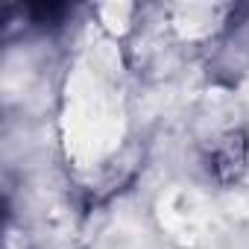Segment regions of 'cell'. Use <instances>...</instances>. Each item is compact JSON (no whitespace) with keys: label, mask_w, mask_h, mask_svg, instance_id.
<instances>
[{"label":"cell","mask_w":249,"mask_h":249,"mask_svg":"<svg viewBox=\"0 0 249 249\" xmlns=\"http://www.w3.org/2000/svg\"><path fill=\"white\" fill-rule=\"evenodd\" d=\"M243 161H246V141L243 135H231L223 141V147L214 153V170L223 182H231L240 176L243 170Z\"/></svg>","instance_id":"cell-1"},{"label":"cell","mask_w":249,"mask_h":249,"mask_svg":"<svg viewBox=\"0 0 249 249\" xmlns=\"http://www.w3.org/2000/svg\"><path fill=\"white\" fill-rule=\"evenodd\" d=\"M68 12V6H59V3H41V6H27V15L36 21V24H56L62 15Z\"/></svg>","instance_id":"cell-2"}]
</instances>
